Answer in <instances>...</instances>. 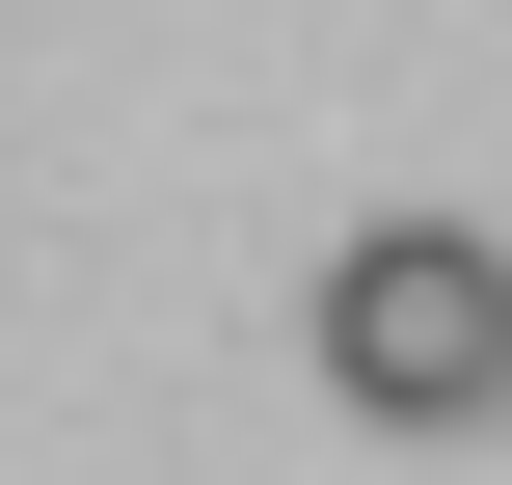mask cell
Masks as SVG:
<instances>
[{
  "label": "cell",
  "instance_id": "cell-1",
  "mask_svg": "<svg viewBox=\"0 0 512 485\" xmlns=\"http://www.w3.org/2000/svg\"><path fill=\"white\" fill-rule=\"evenodd\" d=\"M324 405H351V432H486V405H512V243H486V216L324 243Z\"/></svg>",
  "mask_w": 512,
  "mask_h": 485
}]
</instances>
